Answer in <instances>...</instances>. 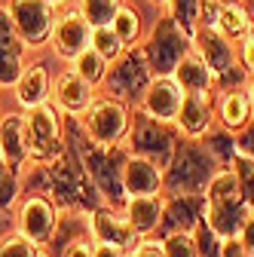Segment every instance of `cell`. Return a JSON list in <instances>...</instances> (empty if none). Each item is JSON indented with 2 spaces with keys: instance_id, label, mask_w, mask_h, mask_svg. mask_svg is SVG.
<instances>
[{
  "instance_id": "obj_1",
  "label": "cell",
  "mask_w": 254,
  "mask_h": 257,
  "mask_svg": "<svg viewBox=\"0 0 254 257\" xmlns=\"http://www.w3.org/2000/svg\"><path fill=\"white\" fill-rule=\"evenodd\" d=\"M80 132L83 125L77 116L65 119V150L49 166H37L25 181V193H43L55 202L58 211H80V214H95L104 208L101 193L95 190L80 153Z\"/></svg>"
},
{
  "instance_id": "obj_2",
  "label": "cell",
  "mask_w": 254,
  "mask_h": 257,
  "mask_svg": "<svg viewBox=\"0 0 254 257\" xmlns=\"http://www.w3.org/2000/svg\"><path fill=\"white\" fill-rule=\"evenodd\" d=\"M220 172L202 141L181 138L169 169L163 172V196H205L211 178Z\"/></svg>"
},
{
  "instance_id": "obj_3",
  "label": "cell",
  "mask_w": 254,
  "mask_h": 257,
  "mask_svg": "<svg viewBox=\"0 0 254 257\" xmlns=\"http://www.w3.org/2000/svg\"><path fill=\"white\" fill-rule=\"evenodd\" d=\"M80 153H83V166L95 184V190L101 193V199L107 208L122 211L129 196H125V163H129V147L119 144V147H98L86 138V132H80Z\"/></svg>"
},
{
  "instance_id": "obj_4",
  "label": "cell",
  "mask_w": 254,
  "mask_h": 257,
  "mask_svg": "<svg viewBox=\"0 0 254 257\" xmlns=\"http://www.w3.org/2000/svg\"><path fill=\"white\" fill-rule=\"evenodd\" d=\"M248 217H251V208L245 205L239 193L236 175L230 169H220L205 190V223L224 242H230V239H239Z\"/></svg>"
},
{
  "instance_id": "obj_5",
  "label": "cell",
  "mask_w": 254,
  "mask_h": 257,
  "mask_svg": "<svg viewBox=\"0 0 254 257\" xmlns=\"http://www.w3.org/2000/svg\"><path fill=\"white\" fill-rule=\"evenodd\" d=\"M181 138L184 135L175 122H160V119L147 116L141 107L132 110V128H129V138H125V147H129L132 156H141L147 163H153L160 172H166Z\"/></svg>"
},
{
  "instance_id": "obj_6",
  "label": "cell",
  "mask_w": 254,
  "mask_h": 257,
  "mask_svg": "<svg viewBox=\"0 0 254 257\" xmlns=\"http://www.w3.org/2000/svg\"><path fill=\"white\" fill-rule=\"evenodd\" d=\"M144 55L153 77H172L178 71V64L184 61V55L193 52V34L187 31L166 13L156 19V25L150 28V34L144 40Z\"/></svg>"
},
{
  "instance_id": "obj_7",
  "label": "cell",
  "mask_w": 254,
  "mask_h": 257,
  "mask_svg": "<svg viewBox=\"0 0 254 257\" xmlns=\"http://www.w3.org/2000/svg\"><path fill=\"white\" fill-rule=\"evenodd\" d=\"M193 52L208 64V71L214 74V89L217 92L245 89L248 74L242 71V64L236 58V43H230L224 34H217V31H211V28H196Z\"/></svg>"
},
{
  "instance_id": "obj_8",
  "label": "cell",
  "mask_w": 254,
  "mask_h": 257,
  "mask_svg": "<svg viewBox=\"0 0 254 257\" xmlns=\"http://www.w3.org/2000/svg\"><path fill=\"white\" fill-rule=\"evenodd\" d=\"M150 83H153V71L147 64V55H144L141 46H132V49H125L116 61H110L104 89H107V98L122 101L125 107H129V104H138L144 98V92L150 89Z\"/></svg>"
},
{
  "instance_id": "obj_9",
  "label": "cell",
  "mask_w": 254,
  "mask_h": 257,
  "mask_svg": "<svg viewBox=\"0 0 254 257\" xmlns=\"http://www.w3.org/2000/svg\"><path fill=\"white\" fill-rule=\"evenodd\" d=\"M25 122H28V150H31L28 163L49 166L52 159H58L65 150V116H61V110L46 101L28 110Z\"/></svg>"
},
{
  "instance_id": "obj_10",
  "label": "cell",
  "mask_w": 254,
  "mask_h": 257,
  "mask_svg": "<svg viewBox=\"0 0 254 257\" xmlns=\"http://www.w3.org/2000/svg\"><path fill=\"white\" fill-rule=\"evenodd\" d=\"M83 132L92 144L98 147H119L125 138H129V128H132V110L125 107L122 101L113 98H95V104L83 113L80 119Z\"/></svg>"
},
{
  "instance_id": "obj_11",
  "label": "cell",
  "mask_w": 254,
  "mask_h": 257,
  "mask_svg": "<svg viewBox=\"0 0 254 257\" xmlns=\"http://www.w3.org/2000/svg\"><path fill=\"white\" fill-rule=\"evenodd\" d=\"M10 16L25 46H43L55 31V7L46 0H10Z\"/></svg>"
},
{
  "instance_id": "obj_12",
  "label": "cell",
  "mask_w": 254,
  "mask_h": 257,
  "mask_svg": "<svg viewBox=\"0 0 254 257\" xmlns=\"http://www.w3.org/2000/svg\"><path fill=\"white\" fill-rule=\"evenodd\" d=\"M58 208L49 196H43V193H31V196H25L22 208H19V230L28 242H34L37 248H46V242L52 239L55 227H58Z\"/></svg>"
},
{
  "instance_id": "obj_13",
  "label": "cell",
  "mask_w": 254,
  "mask_h": 257,
  "mask_svg": "<svg viewBox=\"0 0 254 257\" xmlns=\"http://www.w3.org/2000/svg\"><path fill=\"white\" fill-rule=\"evenodd\" d=\"M89 227H92V239L98 245H113V248H122L125 254H132L141 245V236L132 230V223L116 208L104 205L95 214H89Z\"/></svg>"
},
{
  "instance_id": "obj_14",
  "label": "cell",
  "mask_w": 254,
  "mask_h": 257,
  "mask_svg": "<svg viewBox=\"0 0 254 257\" xmlns=\"http://www.w3.org/2000/svg\"><path fill=\"white\" fill-rule=\"evenodd\" d=\"M163 220L156 236L166 239L175 233H193L205 220V196H163Z\"/></svg>"
},
{
  "instance_id": "obj_15",
  "label": "cell",
  "mask_w": 254,
  "mask_h": 257,
  "mask_svg": "<svg viewBox=\"0 0 254 257\" xmlns=\"http://www.w3.org/2000/svg\"><path fill=\"white\" fill-rule=\"evenodd\" d=\"M92 43V25L86 22V16L80 10H71L61 19H55V31H52V46L61 58L77 61Z\"/></svg>"
},
{
  "instance_id": "obj_16",
  "label": "cell",
  "mask_w": 254,
  "mask_h": 257,
  "mask_svg": "<svg viewBox=\"0 0 254 257\" xmlns=\"http://www.w3.org/2000/svg\"><path fill=\"white\" fill-rule=\"evenodd\" d=\"M181 101H184V89L178 86L175 77H153L150 89L141 98V110L160 122H175L181 113Z\"/></svg>"
},
{
  "instance_id": "obj_17",
  "label": "cell",
  "mask_w": 254,
  "mask_h": 257,
  "mask_svg": "<svg viewBox=\"0 0 254 257\" xmlns=\"http://www.w3.org/2000/svg\"><path fill=\"white\" fill-rule=\"evenodd\" d=\"M175 125L181 128L184 138L199 141L208 128L214 125V101H211V92H187L184 101H181V113H178Z\"/></svg>"
},
{
  "instance_id": "obj_18",
  "label": "cell",
  "mask_w": 254,
  "mask_h": 257,
  "mask_svg": "<svg viewBox=\"0 0 254 257\" xmlns=\"http://www.w3.org/2000/svg\"><path fill=\"white\" fill-rule=\"evenodd\" d=\"M95 104V86H89L77 71L61 74L55 83V107L65 116H83Z\"/></svg>"
},
{
  "instance_id": "obj_19",
  "label": "cell",
  "mask_w": 254,
  "mask_h": 257,
  "mask_svg": "<svg viewBox=\"0 0 254 257\" xmlns=\"http://www.w3.org/2000/svg\"><path fill=\"white\" fill-rule=\"evenodd\" d=\"M0 156L7 159L10 169H22L28 163V122H25V113H7L0 119Z\"/></svg>"
},
{
  "instance_id": "obj_20",
  "label": "cell",
  "mask_w": 254,
  "mask_h": 257,
  "mask_svg": "<svg viewBox=\"0 0 254 257\" xmlns=\"http://www.w3.org/2000/svg\"><path fill=\"white\" fill-rule=\"evenodd\" d=\"M122 184H125V196L129 199L132 196H163V172L141 156H129Z\"/></svg>"
},
{
  "instance_id": "obj_21",
  "label": "cell",
  "mask_w": 254,
  "mask_h": 257,
  "mask_svg": "<svg viewBox=\"0 0 254 257\" xmlns=\"http://www.w3.org/2000/svg\"><path fill=\"white\" fill-rule=\"evenodd\" d=\"M163 205H166L163 196H132L129 202H125L122 214H125V220L132 223V230L141 239H147V236H153L156 230H160Z\"/></svg>"
},
{
  "instance_id": "obj_22",
  "label": "cell",
  "mask_w": 254,
  "mask_h": 257,
  "mask_svg": "<svg viewBox=\"0 0 254 257\" xmlns=\"http://www.w3.org/2000/svg\"><path fill=\"white\" fill-rule=\"evenodd\" d=\"M214 113L220 119V125L227 132H242V128L251 122V101H248V92L245 89H230V92H220L217 95V104Z\"/></svg>"
},
{
  "instance_id": "obj_23",
  "label": "cell",
  "mask_w": 254,
  "mask_h": 257,
  "mask_svg": "<svg viewBox=\"0 0 254 257\" xmlns=\"http://www.w3.org/2000/svg\"><path fill=\"white\" fill-rule=\"evenodd\" d=\"M16 98L25 110H34L49 101V74L43 64H28L16 83Z\"/></svg>"
},
{
  "instance_id": "obj_24",
  "label": "cell",
  "mask_w": 254,
  "mask_h": 257,
  "mask_svg": "<svg viewBox=\"0 0 254 257\" xmlns=\"http://www.w3.org/2000/svg\"><path fill=\"white\" fill-rule=\"evenodd\" d=\"M217 34H224L230 43H239L245 34L254 31V13L242 4H224L220 0V10H217Z\"/></svg>"
},
{
  "instance_id": "obj_25",
  "label": "cell",
  "mask_w": 254,
  "mask_h": 257,
  "mask_svg": "<svg viewBox=\"0 0 254 257\" xmlns=\"http://www.w3.org/2000/svg\"><path fill=\"white\" fill-rule=\"evenodd\" d=\"M178 80V86L187 92H214V74L208 71V64L196 55V52H190L184 55V61L178 64V71L172 74Z\"/></svg>"
},
{
  "instance_id": "obj_26",
  "label": "cell",
  "mask_w": 254,
  "mask_h": 257,
  "mask_svg": "<svg viewBox=\"0 0 254 257\" xmlns=\"http://www.w3.org/2000/svg\"><path fill=\"white\" fill-rule=\"evenodd\" d=\"M199 141L205 144V150L214 156V163L220 169H233V159L239 156V147H236V135L233 132H227L224 125H211Z\"/></svg>"
},
{
  "instance_id": "obj_27",
  "label": "cell",
  "mask_w": 254,
  "mask_h": 257,
  "mask_svg": "<svg viewBox=\"0 0 254 257\" xmlns=\"http://www.w3.org/2000/svg\"><path fill=\"white\" fill-rule=\"evenodd\" d=\"M110 28H113V34L119 37V43H122L125 49L138 46V40H141V16H138L135 7H125V4H122V7L116 10V16H113Z\"/></svg>"
},
{
  "instance_id": "obj_28",
  "label": "cell",
  "mask_w": 254,
  "mask_h": 257,
  "mask_svg": "<svg viewBox=\"0 0 254 257\" xmlns=\"http://www.w3.org/2000/svg\"><path fill=\"white\" fill-rule=\"evenodd\" d=\"M107 68H110V61H107V58H101L92 46H89V49L74 61V71H77L89 86H104V80H107Z\"/></svg>"
},
{
  "instance_id": "obj_29",
  "label": "cell",
  "mask_w": 254,
  "mask_h": 257,
  "mask_svg": "<svg viewBox=\"0 0 254 257\" xmlns=\"http://www.w3.org/2000/svg\"><path fill=\"white\" fill-rule=\"evenodd\" d=\"M230 172L236 175V184H239V193H242L245 205L254 211V159L239 153V156L233 159V169H230Z\"/></svg>"
},
{
  "instance_id": "obj_30",
  "label": "cell",
  "mask_w": 254,
  "mask_h": 257,
  "mask_svg": "<svg viewBox=\"0 0 254 257\" xmlns=\"http://www.w3.org/2000/svg\"><path fill=\"white\" fill-rule=\"evenodd\" d=\"M122 7V0H83V16H86V22L92 25V28H104V25H110L113 22V16H116V10Z\"/></svg>"
},
{
  "instance_id": "obj_31",
  "label": "cell",
  "mask_w": 254,
  "mask_h": 257,
  "mask_svg": "<svg viewBox=\"0 0 254 257\" xmlns=\"http://www.w3.org/2000/svg\"><path fill=\"white\" fill-rule=\"evenodd\" d=\"M89 46L98 52L101 58H107V61H116V58L125 52V46L119 43V37L113 34L110 25H104V28H92V43H89Z\"/></svg>"
},
{
  "instance_id": "obj_32",
  "label": "cell",
  "mask_w": 254,
  "mask_h": 257,
  "mask_svg": "<svg viewBox=\"0 0 254 257\" xmlns=\"http://www.w3.org/2000/svg\"><path fill=\"white\" fill-rule=\"evenodd\" d=\"M199 7H202V0H169V16L187 31V34H196Z\"/></svg>"
},
{
  "instance_id": "obj_33",
  "label": "cell",
  "mask_w": 254,
  "mask_h": 257,
  "mask_svg": "<svg viewBox=\"0 0 254 257\" xmlns=\"http://www.w3.org/2000/svg\"><path fill=\"white\" fill-rule=\"evenodd\" d=\"M19 190H22V181H19V172L7 166V159L0 156V211H10L19 199Z\"/></svg>"
},
{
  "instance_id": "obj_34",
  "label": "cell",
  "mask_w": 254,
  "mask_h": 257,
  "mask_svg": "<svg viewBox=\"0 0 254 257\" xmlns=\"http://www.w3.org/2000/svg\"><path fill=\"white\" fill-rule=\"evenodd\" d=\"M0 257H43V248L28 242L22 233H10L0 239Z\"/></svg>"
},
{
  "instance_id": "obj_35",
  "label": "cell",
  "mask_w": 254,
  "mask_h": 257,
  "mask_svg": "<svg viewBox=\"0 0 254 257\" xmlns=\"http://www.w3.org/2000/svg\"><path fill=\"white\" fill-rule=\"evenodd\" d=\"M193 242H196V257H220V248H224V239H220L205 220L193 230Z\"/></svg>"
},
{
  "instance_id": "obj_36",
  "label": "cell",
  "mask_w": 254,
  "mask_h": 257,
  "mask_svg": "<svg viewBox=\"0 0 254 257\" xmlns=\"http://www.w3.org/2000/svg\"><path fill=\"white\" fill-rule=\"evenodd\" d=\"M0 46L10 49V52H19V55H25V49H28L22 43V37H19V31H16V22L10 16V7H0Z\"/></svg>"
},
{
  "instance_id": "obj_37",
  "label": "cell",
  "mask_w": 254,
  "mask_h": 257,
  "mask_svg": "<svg viewBox=\"0 0 254 257\" xmlns=\"http://www.w3.org/2000/svg\"><path fill=\"white\" fill-rule=\"evenodd\" d=\"M160 245H163V254H166V257H196L193 233H175V236H166V239H160Z\"/></svg>"
},
{
  "instance_id": "obj_38",
  "label": "cell",
  "mask_w": 254,
  "mask_h": 257,
  "mask_svg": "<svg viewBox=\"0 0 254 257\" xmlns=\"http://www.w3.org/2000/svg\"><path fill=\"white\" fill-rule=\"evenodd\" d=\"M22 71H25L22 55L0 46V86H16L19 77H22Z\"/></svg>"
},
{
  "instance_id": "obj_39",
  "label": "cell",
  "mask_w": 254,
  "mask_h": 257,
  "mask_svg": "<svg viewBox=\"0 0 254 257\" xmlns=\"http://www.w3.org/2000/svg\"><path fill=\"white\" fill-rule=\"evenodd\" d=\"M236 58H239V64H242V71L251 77V74H254V31H251V34H245V37L236 43Z\"/></svg>"
},
{
  "instance_id": "obj_40",
  "label": "cell",
  "mask_w": 254,
  "mask_h": 257,
  "mask_svg": "<svg viewBox=\"0 0 254 257\" xmlns=\"http://www.w3.org/2000/svg\"><path fill=\"white\" fill-rule=\"evenodd\" d=\"M55 257H95V239L92 236H83V239H74L61 248Z\"/></svg>"
},
{
  "instance_id": "obj_41",
  "label": "cell",
  "mask_w": 254,
  "mask_h": 257,
  "mask_svg": "<svg viewBox=\"0 0 254 257\" xmlns=\"http://www.w3.org/2000/svg\"><path fill=\"white\" fill-rule=\"evenodd\" d=\"M236 147L242 156H251L254 159V119L242 128V132H236Z\"/></svg>"
},
{
  "instance_id": "obj_42",
  "label": "cell",
  "mask_w": 254,
  "mask_h": 257,
  "mask_svg": "<svg viewBox=\"0 0 254 257\" xmlns=\"http://www.w3.org/2000/svg\"><path fill=\"white\" fill-rule=\"evenodd\" d=\"M129 257H166V254H163V245H160V242L141 239V245H138V248H135Z\"/></svg>"
},
{
  "instance_id": "obj_43",
  "label": "cell",
  "mask_w": 254,
  "mask_h": 257,
  "mask_svg": "<svg viewBox=\"0 0 254 257\" xmlns=\"http://www.w3.org/2000/svg\"><path fill=\"white\" fill-rule=\"evenodd\" d=\"M220 257H254L239 239H230V242H224V248H220Z\"/></svg>"
},
{
  "instance_id": "obj_44",
  "label": "cell",
  "mask_w": 254,
  "mask_h": 257,
  "mask_svg": "<svg viewBox=\"0 0 254 257\" xmlns=\"http://www.w3.org/2000/svg\"><path fill=\"white\" fill-rule=\"evenodd\" d=\"M239 242L254 254V211H251V217L245 220V227H242V233H239Z\"/></svg>"
},
{
  "instance_id": "obj_45",
  "label": "cell",
  "mask_w": 254,
  "mask_h": 257,
  "mask_svg": "<svg viewBox=\"0 0 254 257\" xmlns=\"http://www.w3.org/2000/svg\"><path fill=\"white\" fill-rule=\"evenodd\" d=\"M95 257H129L122 248H113V245H98L95 242Z\"/></svg>"
},
{
  "instance_id": "obj_46",
  "label": "cell",
  "mask_w": 254,
  "mask_h": 257,
  "mask_svg": "<svg viewBox=\"0 0 254 257\" xmlns=\"http://www.w3.org/2000/svg\"><path fill=\"white\" fill-rule=\"evenodd\" d=\"M245 92H248V101H251V113H254V83H248V89H245Z\"/></svg>"
},
{
  "instance_id": "obj_47",
  "label": "cell",
  "mask_w": 254,
  "mask_h": 257,
  "mask_svg": "<svg viewBox=\"0 0 254 257\" xmlns=\"http://www.w3.org/2000/svg\"><path fill=\"white\" fill-rule=\"evenodd\" d=\"M46 4H49V7H58V4H65V0H46Z\"/></svg>"
},
{
  "instance_id": "obj_48",
  "label": "cell",
  "mask_w": 254,
  "mask_h": 257,
  "mask_svg": "<svg viewBox=\"0 0 254 257\" xmlns=\"http://www.w3.org/2000/svg\"><path fill=\"white\" fill-rule=\"evenodd\" d=\"M153 4H160V7H169V0H153Z\"/></svg>"
},
{
  "instance_id": "obj_49",
  "label": "cell",
  "mask_w": 254,
  "mask_h": 257,
  "mask_svg": "<svg viewBox=\"0 0 254 257\" xmlns=\"http://www.w3.org/2000/svg\"><path fill=\"white\" fill-rule=\"evenodd\" d=\"M43 257H46V254H43Z\"/></svg>"
}]
</instances>
